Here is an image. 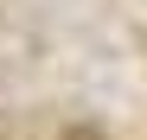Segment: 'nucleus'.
I'll use <instances>...</instances> for the list:
<instances>
[{"label":"nucleus","mask_w":147,"mask_h":140,"mask_svg":"<svg viewBox=\"0 0 147 140\" xmlns=\"http://www.w3.org/2000/svg\"><path fill=\"white\" fill-rule=\"evenodd\" d=\"M58 140H102L96 127H70V134H58Z\"/></svg>","instance_id":"1"}]
</instances>
